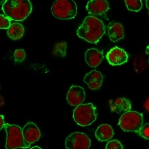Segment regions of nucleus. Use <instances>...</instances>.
Instances as JSON below:
<instances>
[{
	"instance_id": "nucleus-1",
	"label": "nucleus",
	"mask_w": 149,
	"mask_h": 149,
	"mask_svg": "<svg viewBox=\"0 0 149 149\" xmlns=\"http://www.w3.org/2000/svg\"><path fill=\"white\" fill-rule=\"evenodd\" d=\"M105 32L104 24L102 20L95 16H88L77 30V35L90 43L96 44Z\"/></svg>"
},
{
	"instance_id": "nucleus-2",
	"label": "nucleus",
	"mask_w": 149,
	"mask_h": 149,
	"mask_svg": "<svg viewBox=\"0 0 149 149\" xmlns=\"http://www.w3.org/2000/svg\"><path fill=\"white\" fill-rule=\"evenodd\" d=\"M2 9L10 20L23 21L31 14L32 6L29 0H6Z\"/></svg>"
},
{
	"instance_id": "nucleus-3",
	"label": "nucleus",
	"mask_w": 149,
	"mask_h": 149,
	"mask_svg": "<svg viewBox=\"0 0 149 149\" xmlns=\"http://www.w3.org/2000/svg\"><path fill=\"white\" fill-rule=\"evenodd\" d=\"M52 12L58 19H72L77 15V5L73 0H56L52 6Z\"/></svg>"
},
{
	"instance_id": "nucleus-4",
	"label": "nucleus",
	"mask_w": 149,
	"mask_h": 149,
	"mask_svg": "<svg viewBox=\"0 0 149 149\" xmlns=\"http://www.w3.org/2000/svg\"><path fill=\"white\" fill-rule=\"evenodd\" d=\"M73 117L78 125L82 127L90 125L97 119L96 107L92 103L81 104L73 110Z\"/></svg>"
},
{
	"instance_id": "nucleus-5",
	"label": "nucleus",
	"mask_w": 149,
	"mask_h": 149,
	"mask_svg": "<svg viewBox=\"0 0 149 149\" xmlns=\"http://www.w3.org/2000/svg\"><path fill=\"white\" fill-rule=\"evenodd\" d=\"M143 116L141 113L135 111H128L119 119L118 125L126 132H137L143 125Z\"/></svg>"
},
{
	"instance_id": "nucleus-6",
	"label": "nucleus",
	"mask_w": 149,
	"mask_h": 149,
	"mask_svg": "<svg viewBox=\"0 0 149 149\" xmlns=\"http://www.w3.org/2000/svg\"><path fill=\"white\" fill-rule=\"evenodd\" d=\"M4 127L7 133V141L6 148L14 149L18 148H28L23 139L22 129L16 125L5 123Z\"/></svg>"
},
{
	"instance_id": "nucleus-7",
	"label": "nucleus",
	"mask_w": 149,
	"mask_h": 149,
	"mask_svg": "<svg viewBox=\"0 0 149 149\" xmlns=\"http://www.w3.org/2000/svg\"><path fill=\"white\" fill-rule=\"evenodd\" d=\"M91 146V140L85 134L73 132L67 136L65 147L68 149H88Z\"/></svg>"
},
{
	"instance_id": "nucleus-8",
	"label": "nucleus",
	"mask_w": 149,
	"mask_h": 149,
	"mask_svg": "<svg viewBox=\"0 0 149 149\" xmlns=\"http://www.w3.org/2000/svg\"><path fill=\"white\" fill-rule=\"evenodd\" d=\"M23 139L26 146L29 148L30 145L38 141L41 136V131L35 123L29 122L26 124L22 129Z\"/></svg>"
},
{
	"instance_id": "nucleus-9",
	"label": "nucleus",
	"mask_w": 149,
	"mask_h": 149,
	"mask_svg": "<svg viewBox=\"0 0 149 149\" xmlns=\"http://www.w3.org/2000/svg\"><path fill=\"white\" fill-rule=\"evenodd\" d=\"M106 58L110 65L117 66L125 63L128 60V56L124 49L115 47L107 53Z\"/></svg>"
},
{
	"instance_id": "nucleus-10",
	"label": "nucleus",
	"mask_w": 149,
	"mask_h": 149,
	"mask_svg": "<svg viewBox=\"0 0 149 149\" xmlns=\"http://www.w3.org/2000/svg\"><path fill=\"white\" fill-rule=\"evenodd\" d=\"M86 9L93 16H102L107 13L109 6L106 0H90L86 6Z\"/></svg>"
},
{
	"instance_id": "nucleus-11",
	"label": "nucleus",
	"mask_w": 149,
	"mask_h": 149,
	"mask_svg": "<svg viewBox=\"0 0 149 149\" xmlns=\"http://www.w3.org/2000/svg\"><path fill=\"white\" fill-rule=\"evenodd\" d=\"M85 98L84 89L80 86L72 85L69 90L66 99L68 103L72 106H78L82 104Z\"/></svg>"
},
{
	"instance_id": "nucleus-12",
	"label": "nucleus",
	"mask_w": 149,
	"mask_h": 149,
	"mask_svg": "<svg viewBox=\"0 0 149 149\" xmlns=\"http://www.w3.org/2000/svg\"><path fill=\"white\" fill-rule=\"evenodd\" d=\"M84 81L88 85L91 90H96L102 85L103 75L100 72L94 70L85 74Z\"/></svg>"
},
{
	"instance_id": "nucleus-13",
	"label": "nucleus",
	"mask_w": 149,
	"mask_h": 149,
	"mask_svg": "<svg viewBox=\"0 0 149 149\" xmlns=\"http://www.w3.org/2000/svg\"><path fill=\"white\" fill-rule=\"evenodd\" d=\"M85 61L90 67L96 68L100 65L104 58L103 53L96 48H90L85 53Z\"/></svg>"
},
{
	"instance_id": "nucleus-14",
	"label": "nucleus",
	"mask_w": 149,
	"mask_h": 149,
	"mask_svg": "<svg viewBox=\"0 0 149 149\" xmlns=\"http://www.w3.org/2000/svg\"><path fill=\"white\" fill-rule=\"evenodd\" d=\"M111 111L120 113L126 112L131 109V103L128 99L126 98H118L115 100L109 102Z\"/></svg>"
},
{
	"instance_id": "nucleus-15",
	"label": "nucleus",
	"mask_w": 149,
	"mask_h": 149,
	"mask_svg": "<svg viewBox=\"0 0 149 149\" xmlns=\"http://www.w3.org/2000/svg\"><path fill=\"white\" fill-rule=\"evenodd\" d=\"M107 28L109 38L112 42H116L124 38V28L120 23L111 22Z\"/></svg>"
},
{
	"instance_id": "nucleus-16",
	"label": "nucleus",
	"mask_w": 149,
	"mask_h": 149,
	"mask_svg": "<svg viewBox=\"0 0 149 149\" xmlns=\"http://www.w3.org/2000/svg\"><path fill=\"white\" fill-rule=\"evenodd\" d=\"M95 135L98 141H106L113 137L114 135V131L110 125L102 124L98 127Z\"/></svg>"
},
{
	"instance_id": "nucleus-17",
	"label": "nucleus",
	"mask_w": 149,
	"mask_h": 149,
	"mask_svg": "<svg viewBox=\"0 0 149 149\" xmlns=\"http://www.w3.org/2000/svg\"><path fill=\"white\" fill-rule=\"evenodd\" d=\"M24 29L22 24L19 23H14L11 24L7 30V35L10 38L17 40L20 39L23 36Z\"/></svg>"
},
{
	"instance_id": "nucleus-18",
	"label": "nucleus",
	"mask_w": 149,
	"mask_h": 149,
	"mask_svg": "<svg viewBox=\"0 0 149 149\" xmlns=\"http://www.w3.org/2000/svg\"><path fill=\"white\" fill-rule=\"evenodd\" d=\"M66 48L67 44L65 42H58L54 47L53 54L58 57H65L66 53Z\"/></svg>"
},
{
	"instance_id": "nucleus-19",
	"label": "nucleus",
	"mask_w": 149,
	"mask_h": 149,
	"mask_svg": "<svg viewBox=\"0 0 149 149\" xmlns=\"http://www.w3.org/2000/svg\"><path fill=\"white\" fill-rule=\"evenodd\" d=\"M125 2L130 11L138 12L143 7L141 0H125Z\"/></svg>"
},
{
	"instance_id": "nucleus-20",
	"label": "nucleus",
	"mask_w": 149,
	"mask_h": 149,
	"mask_svg": "<svg viewBox=\"0 0 149 149\" xmlns=\"http://www.w3.org/2000/svg\"><path fill=\"white\" fill-rule=\"evenodd\" d=\"M11 25V20L6 15H0V29H8Z\"/></svg>"
},
{
	"instance_id": "nucleus-21",
	"label": "nucleus",
	"mask_w": 149,
	"mask_h": 149,
	"mask_svg": "<svg viewBox=\"0 0 149 149\" xmlns=\"http://www.w3.org/2000/svg\"><path fill=\"white\" fill-rule=\"evenodd\" d=\"M137 132L144 139L146 140H148L149 139V124L146 123L144 126L142 125V127Z\"/></svg>"
},
{
	"instance_id": "nucleus-22",
	"label": "nucleus",
	"mask_w": 149,
	"mask_h": 149,
	"mask_svg": "<svg viewBox=\"0 0 149 149\" xmlns=\"http://www.w3.org/2000/svg\"><path fill=\"white\" fill-rule=\"evenodd\" d=\"M14 57L17 62H22L26 57V53L24 49H16L14 53Z\"/></svg>"
},
{
	"instance_id": "nucleus-23",
	"label": "nucleus",
	"mask_w": 149,
	"mask_h": 149,
	"mask_svg": "<svg viewBox=\"0 0 149 149\" xmlns=\"http://www.w3.org/2000/svg\"><path fill=\"white\" fill-rule=\"evenodd\" d=\"M106 149H122L123 146L117 140L110 141L106 146Z\"/></svg>"
},
{
	"instance_id": "nucleus-24",
	"label": "nucleus",
	"mask_w": 149,
	"mask_h": 149,
	"mask_svg": "<svg viewBox=\"0 0 149 149\" xmlns=\"http://www.w3.org/2000/svg\"><path fill=\"white\" fill-rule=\"evenodd\" d=\"M4 116L1 115H0V130H1L4 125Z\"/></svg>"
},
{
	"instance_id": "nucleus-25",
	"label": "nucleus",
	"mask_w": 149,
	"mask_h": 149,
	"mask_svg": "<svg viewBox=\"0 0 149 149\" xmlns=\"http://www.w3.org/2000/svg\"><path fill=\"white\" fill-rule=\"evenodd\" d=\"M145 106H146V107L147 110H148V98L147 99V101H146V104Z\"/></svg>"
},
{
	"instance_id": "nucleus-26",
	"label": "nucleus",
	"mask_w": 149,
	"mask_h": 149,
	"mask_svg": "<svg viewBox=\"0 0 149 149\" xmlns=\"http://www.w3.org/2000/svg\"><path fill=\"white\" fill-rule=\"evenodd\" d=\"M146 7L147 8H148V0H146Z\"/></svg>"
},
{
	"instance_id": "nucleus-27",
	"label": "nucleus",
	"mask_w": 149,
	"mask_h": 149,
	"mask_svg": "<svg viewBox=\"0 0 149 149\" xmlns=\"http://www.w3.org/2000/svg\"><path fill=\"white\" fill-rule=\"evenodd\" d=\"M3 1H4V0H0V4H1Z\"/></svg>"
}]
</instances>
